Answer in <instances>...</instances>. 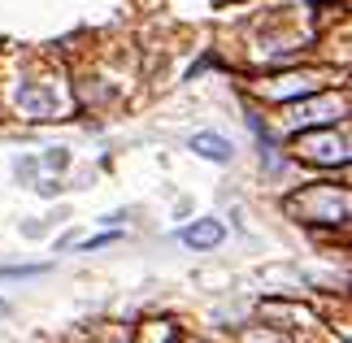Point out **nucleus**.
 Returning a JSON list of instances; mask_svg holds the SVG:
<instances>
[{"instance_id":"2","label":"nucleus","mask_w":352,"mask_h":343,"mask_svg":"<svg viewBox=\"0 0 352 343\" xmlns=\"http://www.w3.org/2000/svg\"><path fill=\"white\" fill-rule=\"evenodd\" d=\"M183 243H192V248H218L222 243V226L218 222H196L183 230Z\"/></svg>"},{"instance_id":"1","label":"nucleus","mask_w":352,"mask_h":343,"mask_svg":"<svg viewBox=\"0 0 352 343\" xmlns=\"http://www.w3.org/2000/svg\"><path fill=\"white\" fill-rule=\"evenodd\" d=\"M192 148H196V153H200V157H209V161H218V166H226V161H231V157H235V148H231V144H226V140H222V135H209V131H200V135H196V140H192Z\"/></svg>"},{"instance_id":"3","label":"nucleus","mask_w":352,"mask_h":343,"mask_svg":"<svg viewBox=\"0 0 352 343\" xmlns=\"http://www.w3.org/2000/svg\"><path fill=\"white\" fill-rule=\"evenodd\" d=\"M48 265H0V278H35V274H44Z\"/></svg>"},{"instance_id":"4","label":"nucleus","mask_w":352,"mask_h":343,"mask_svg":"<svg viewBox=\"0 0 352 343\" xmlns=\"http://www.w3.org/2000/svg\"><path fill=\"white\" fill-rule=\"evenodd\" d=\"M0 313H5V305H0Z\"/></svg>"}]
</instances>
